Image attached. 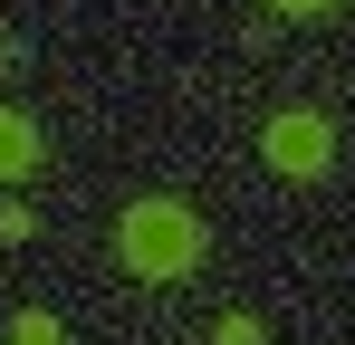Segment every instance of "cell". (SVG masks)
I'll return each mask as SVG.
<instances>
[{
    "instance_id": "6da1fadb",
    "label": "cell",
    "mask_w": 355,
    "mask_h": 345,
    "mask_svg": "<svg viewBox=\"0 0 355 345\" xmlns=\"http://www.w3.org/2000/svg\"><path fill=\"white\" fill-rule=\"evenodd\" d=\"M116 259H125V278H182L192 259H202V211L192 202H125L116 211Z\"/></svg>"
},
{
    "instance_id": "7a4b0ae2",
    "label": "cell",
    "mask_w": 355,
    "mask_h": 345,
    "mask_svg": "<svg viewBox=\"0 0 355 345\" xmlns=\"http://www.w3.org/2000/svg\"><path fill=\"white\" fill-rule=\"evenodd\" d=\"M259 163L279 172V182H317V172L336 163V125H327L317 106H279L269 134H259Z\"/></svg>"
},
{
    "instance_id": "3957f363",
    "label": "cell",
    "mask_w": 355,
    "mask_h": 345,
    "mask_svg": "<svg viewBox=\"0 0 355 345\" xmlns=\"http://www.w3.org/2000/svg\"><path fill=\"white\" fill-rule=\"evenodd\" d=\"M39 163H49V134H39V115L0 106V182H29Z\"/></svg>"
},
{
    "instance_id": "277c9868",
    "label": "cell",
    "mask_w": 355,
    "mask_h": 345,
    "mask_svg": "<svg viewBox=\"0 0 355 345\" xmlns=\"http://www.w3.org/2000/svg\"><path fill=\"white\" fill-rule=\"evenodd\" d=\"M10 345H67V336H58L49 307H19V317H10Z\"/></svg>"
},
{
    "instance_id": "5b68a950",
    "label": "cell",
    "mask_w": 355,
    "mask_h": 345,
    "mask_svg": "<svg viewBox=\"0 0 355 345\" xmlns=\"http://www.w3.org/2000/svg\"><path fill=\"white\" fill-rule=\"evenodd\" d=\"M211 345H269V326H259V317H250V307H231V317H221V326H211Z\"/></svg>"
},
{
    "instance_id": "8992f818",
    "label": "cell",
    "mask_w": 355,
    "mask_h": 345,
    "mask_svg": "<svg viewBox=\"0 0 355 345\" xmlns=\"http://www.w3.org/2000/svg\"><path fill=\"white\" fill-rule=\"evenodd\" d=\"M269 10H279V19H317L327 0H269Z\"/></svg>"
}]
</instances>
